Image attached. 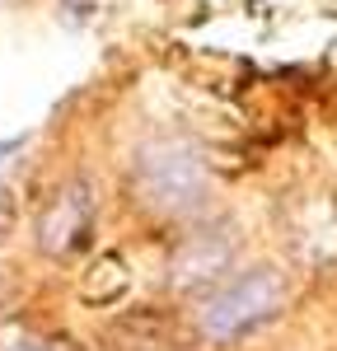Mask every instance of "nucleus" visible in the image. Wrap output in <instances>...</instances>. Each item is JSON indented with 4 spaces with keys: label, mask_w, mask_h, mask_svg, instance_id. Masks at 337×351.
I'll list each match as a JSON object with an SVG mask.
<instances>
[{
    "label": "nucleus",
    "mask_w": 337,
    "mask_h": 351,
    "mask_svg": "<svg viewBox=\"0 0 337 351\" xmlns=\"http://www.w3.org/2000/svg\"><path fill=\"white\" fill-rule=\"evenodd\" d=\"M132 188L136 202L155 216H192L211 197V160L183 136L150 141L132 164Z\"/></svg>",
    "instance_id": "obj_1"
},
{
    "label": "nucleus",
    "mask_w": 337,
    "mask_h": 351,
    "mask_svg": "<svg viewBox=\"0 0 337 351\" xmlns=\"http://www.w3.org/2000/svg\"><path fill=\"white\" fill-rule=\"evenodd\" d=\"M281 300H286V286H281L277 271L253 267V271H244L239 281L221 286L216 295L206 300L197 328H201L206 342H239L244 332H253L258 324H267V319L277 314Z\"/></svg>",
    "instance_id": "obj_2"
},
{
    "label": "nucleus",
    "mask_w": 337,
    "mask_h": 351,
    "mask_svg": "<svg viewBox=\"0 0 337 351\" xmlns=\"http://www.w3.org/2000/svg\"><path fill=\"white\" fill-rule=\"evenodd\" d=\"M234 258H239L234 225H197L168 253V286L183 291V295L211 291V286H221L225 276H229Z\"/></svg>",
    "instance_id": "obj_3"
},
{
    "label": "nucleus",
    "mask_w": 337,
    "mask_h": 351,
    "mask_svg": "<svg viewBox=\"0 0 337 351\" xmlns=\"http://www.w3.org/2000/svg\"><path fill=\"white\" fill-rule=\"evenodd\" d=\"M89 234H94V188L84 178H75V183H66L42 206V216H38V248L52 253V258H71V253H80L89 243Z\"/></svg>",
    "instance_id": "obj_4"
},
{
    "label": "nucleus",
    "mask_w": 337,
    "mask_h": 351,
    "mask_svg": "<svg viewBox=\"0 0 337 351\" xmlns=\"http://www.w3.org/2000/svg\"><path fill=\"white\" fill-rule=\"evenodd\" d=\"M0 351H71V347L47 342V337H38L28 328H0Z\"/></svg>",
    "instance_id": "obj_5"
},
{
    "label": "nucleus",
    "mask_w": 337,
    "mask_h": 351,
    "mask_svg": "<svg viewBox=\"0 0 337 351\" xmlns=\"http://www.w3.org/2000/svg\"><path fill=\"white\" fill-rule=\"evenodd\" d=\"M10 220H14V197H10V188H0V234L10 230Z\"/></svg>",
    "instance_id": "obj_6"
}]
</instances>
